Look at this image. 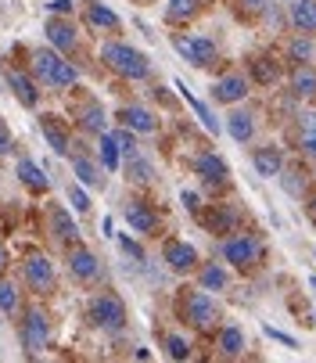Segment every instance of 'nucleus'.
<instances>
[{
	"label": "nucleus",
	"mask_w": 316,
	"mask_h": 363,
	"mask_svg": "<svg viewBox=\"0 0 316 363\" xmlns=\"http://www.w3.org/2000/svg\"><path fill=\"white\" fill-rule=\"evenodd\" d=\"M101 62L108 65L112 72H119L123 79H147L151 76V62L140 55L137 47L119 43V40H108L101 47Z\"/></svg>",
	"instance_id": "1"
},
{
	"label": "nucleus",
	"mask_w": 316,
	"mask_h": 363,
	"mask_svg": "<svg viewBox=\"0 0 316 363\" xmlns=\"http://www.w3.org/2000/svg\"><path fill=\"white\" fill-rule=\"evenodd\" d=\"M90 320L101 331H123L126 328V302L115 291H101L90 298Z\"/></svg>",
	"instance_id": "2"
},
{
	"label": "nucleus",
	"mask_w": 316,
	"mask_h": 363,
	"mask_svg": "<svg viewBox=\"0 0 316 363\" xmlns=\"http://www.w3.org/2000/svg\"><path fill=\"white\" fill-rule=\"evenodd\" d=\"M184 320L191 328H198V331H208V328H216L223 320V309H220L216 298H208L205 291H191L184 298Z\"/></svg>",
	"instance_id": "3"
},
{
	"label": "nucleus",
	"mask_w": 316,
	"mask_h": 363,
	"mask_svg": "<svg viewBox=\"0 0 316 363\" xmlns=\"http://www.w3.org/2000/svg\"><path fill=\"white\" fill-rule=\"evenodd\" d=\"M223 259L237 270H252L262 259V241L255 234H234V238L223 241Z\"/></svg>",
	"instance_id": "4"
},
{
	"label": "nucleus",
	"mask_w": 316,
	"mask_h": 363,
	"mask_svg": "<svg viewBox=\"0 0 316 363\" xmlns=\"http://www.w3.org/2000/svg\"><path fill=\"white\" fill-rule=\"evenodd\" d=\"M173 47H176V55H180L184 62H191L194 69L213 65L216 55H220L216 40H208V36H173Z\"/></svg>",
	"instance_id": "5"
},
{
	"label": "nucleus",
	"mask_w": 316,
	"mask_h": 363,
	"mask_svg": "<svg viewBox=\"0 0 316 363\" xmlns=\"http://www.w3.org/2000/svg\"><path fill=\"white\" fill-rule=\"evenodd\" d=\"M22 349L29 356H40L47 349V338H50V324H47V313L43 309H29L26 320H22Z\"/></svg>",
	"instance_id": "6"
},
{
	"label": "nucleus",
	"mask_w": 316,
	"mask_h": 363,
	"mask_svg": "<svg viewBox=\"0 0 316 363\" xmlns=\"http://www.w3.org/2000/svg\"><path fill=\"white\" fill-rule=\"evenodd\" d=\"M191 169H194V177H201V184H208V187L227 184V177H230V166L220 159L216 151H198L194 162H191Z\"/></svg>",
	"instance_id": "7"
},
{
	"label": "nucleus",
	"mask_w": 316,
	"mask_h": 363,
	"mask_svg": "<svg viewBox=\"0 0 316 363\" xmlns=\"http://www.w3.org/2000/svg\"><path fill=\"white\" fill-rule=\"evenodd\" d=\"M26 284L33 288V291H50L55 288V263H50L47 255H29L26 259Z\"/></svg>",
	"instance_id": "8"
},
{
	"label": "nucleus",
	"mask_w": 316,
	"mask_h": 363,
	"mask_svg": "<svg viewBox=\"0 0 316 363\" xmlns=\"http://www.w3.org/2000/svg\"><path fill=\"white\" fill-rule=\"evenodd\" d=\"M162 259H166V267L173 270V274H191L194 267H198V252H194V245H187V241H166V248H162Z\"/></svg>",
	"instance_id": "9"
},
{
	"label": "nucleus",
	"mask_w": 316,
	"mask_h": 363,
	"mask_svg": "<svg viewBox=\"0 0 316 363\" xmlns=\"http://www.w3.org/2000/svg\"><path fill=\"white\" fill-rule=\"evenodd\" d=\"M69 274H72L76 281H97V277H101L97 255H94L90 248H83V245L72 241V248H69Z\"/></svg>",
	"instance_id": "10"
},
{
	"label": "nucleus",
	"mask_w": 316,
	"mask_h": 363,
	"mask_svg": "<svg viewBox=\"0 0 316 363\" xmlns=\"http://www.w3.org/2000/svg\"><path fill=\"white\" fill-rule=\"evenodd\" d=\"M208 230H213L216 238H227V234H237V227H241V213H237V205H213V213H208L205 220H201Z\"/></svg>",
	"instance_id": "11"
},
{
	"label": "nucleus",
	"mask_w": 316,
	"mask_h": 363,
	"mask_svg": "<svg viewBox=\"0 0 316 363\" xmlns=\"http://www.w3.org/2000/svg\"><path fill=\"white\" fill-rule=\"evenodd\" d=\"M244 97H248V79L241 72H227L223 79L213 83V101H220V105H241Z\"/></svg>",
	"instance_id": "12"
},
{
	"label": "nucleus",
	"mask_w": 316,
	"mask_h": 363,
	"mask_svg": "<svg viewBox=\"0 0 316 363\" xmlns=\"http://www.w3.org/2000/svg\"><path fill=\"white\" fill-rule=\"evenodd\" d=\"M252 166H255V173H259V177L273 180V177H281V169H284V151H281V147H273V144H266V147H255V155H252Z\"/></svg>",
	"instance_id": "13"
},
{
	"label": "nucleus",
	"mask_w": 316,
	"mask_h": 363,
	"mask_svg": "<svg viewBox=\"0 0 316 363\" xmlns=\"http://www.w3.org/2000/svg\"><path fill=\"white\" fill-rule=\"evenodd\" d=\"M47 220H50V234H55L58 241H69L72 245L79 238V227H76V220H72V213L65 209V205H50Z\"/></svg>",
	"instance_id": "14"
},
{
	"label": "nucleus",
	"mask_w": 316,
	"mask_h": 363,
	"mask_svg": "<svg viewBox=\"0 0 316 363\" xmlns=\"http://www.w3.org/2000/svg\"><path fill=\"white\" fill-rule=\"evenodd\" d=\"M40 133L47 137L50 147H55V155H69L72 137H69V130H65V123H62L58 116H43V119H40Z\"/></svg>",
	"instance_id": "15"
},
{
	"label": "nucleus",
	"mask_w": 316,
	"mask_h": 363,
	"mask_svg": "<svg viewBox=\"0 0 316 363\" xmlns=\"http://www.w3.org/2000/svg\"><path fill=\"white\" fill-rule=\"evenodd\" d=\"M126 223L137 234H154L158 230V216H154V209H151L147 201H130L126 205Z\"/></svg>",
	"instance_id": "16"
},
{
	"label": "nucleus",
	"mask_w": 316,
	"mask_h": 363,
	"mask_svg": "<svg viewBox=\"0 0 316 363\" xmlns=\"http://www.w3.org/2000/svg\"><path fill=\"white\" fill-rule=\"evenodd\" d=\"M288 22L298 33H316V0H291L288 4Z\"/></svg>",
	"instance_id": "17"
},
{
	"label": "nucleus",
	"mask_w": 316,
	"mask_h": 363,
	"mask_svg": "<svg viewBox=\"0 0 316 363\" xmlns=\"http://www.w3.org/2000/svg\"><path fill=\"white\" fill-rule=\"evenodd\" d=\"M86 22L94 29H104V33H119L123 29V18L112 8H104L101 0H90V4H86Z\"/></svg>",
	"instance_id": "18"
},
{
	"label": "nucleus",
	"mask_w": 316,
	"mask_h": 363,
	"mask_svg": "<svg viewBox=\"0 0 316 363\" xmlns=\"http://www.w3.org/2000/svg\"><path fill=\"white\" fill-rule=\"evenodd\" d=\"M8 86L15 90V97L22 101L26 108H36V101H40V94H36V79H29L22 69H8Z\"/></svg>",
	"instance_id": "19"
},
{
	"label": "nucleus",
	"mask_w": 316,
	"mask_h": 363,
	"mask_svg": "<svg viewBox=\"0 0 316 363\" xmlns=\"http://www.w3.org/2000/svg\"><path fill=\"white\" fill-rule=\"evenodd\" d=\"M76 116H79V126H83L86 133H97V137H101L104 130H108V119H104V108L97 105L94 97H86V101H83Z\"/></svg>",
	"instance_id": "20"
},
{
	"label": "nucleus",
	"mask_w": 316,
	"mask_h": 363,
	"mask_svg": "<svg viewBox=\"0 0 316 363\" xmlns=\"http://www.w3.org/2000/svg\"><path fill=\"white\" fill-rule=\"evenodd\" d=\"M119 119H123V126H130L133 133H154V130H158V119H154L147 108H140V105H126V108L119 112Z\"/></svg>",
	"instance_id": "21"
},
{
	"label": "nucleus",
	"mask_w": 316,
	"mask_h": 363,
	"mask_svg": "<svg viewBox=\"0 0 316 363\" xmlns=\"http://www.w3.org/2000/svg\"><path fill=\"white\" fill-rule=\"evenodd\" d=\"M227 133H230L237 144H248V140L255 137V116H252V112L234 108V112L227 116Z\"/></svg>",
	"instance_id": "22"
},
{
	"label": "nucleus",
	"mask_w": 316,
	"mask_h": 363,
	"mask_svg": "<svg viewBox=\"0 0 316 363\" xmlns=\"http://www.w3.org/2000/svg\"><path fill=\"white\" fill-rule=\"evenodd\" d=\"M291 94L302 97V101H312L316 97V69L309 62H302L295 72H291Z\"/></svg>",
	"instance_id": "23"
},
{
	"label": "nucleus",
	"mask_w": 316,
	"mask_h": 363,
	"mask_svg": "<svg viewBox=\"0 0 316 363\" xmlns=\"http://www.w3.org/2000/svg\"><path fill=\"white\" fill-rule=\"evenodd\" d=\"M47 40H50V47H58V50H72L76 47V26L65 22V18H50L47 22Z\"/></svg>",
	"instance_id": "24"
},
{
	"label": "nucleus",
	"mask_w": 316,
	"mask_h": 363,
	"mask_svg": "<svg viewBox=\"0 0 316 363\" xmlns=\"http://www.w3.org/2000/svg\"><path fill=\"white\" fill-rule=\"evenodd\" d=\"M15 173H18V180H22L29 191H47V187H50V177H47V173H43V169H40L33 159H22Z\"/></svg>",
	"instance_id": "25"
},
{
	"label": "nucleus",
	"mask_w": 316,
	"mask_h": 363,
	"mask_svg": "<svg viewBox=\"0 0 316 363\" xmlns=\"http://www.w3.org/2000/svg\"><path fill=\"white\" fill-rule=\"evenodd\" d=\"M220 352H223L227 359L244 356V331H241L237 324H227V328L220 331Z\"/></svg>",
	"instance_id": "26"
},
{
	"label": "nucleus",
	"mask_w": 316,
	"mask_h": 363,
	"mask_svg": "<svg viewBox=\"0 0 316 363\" xmlns=\"http://www.w3.org/2000/svg\"><path fill=\"white\" fill-rule=\"evenodd\" d=\"M72 177L83 184V187H104V177H101V169L86 159V155H76L72 159Z\"/></svg>",
	"instance_id": "27"
},
{
	"label": "nucleus",
	"mask_w": 316,
	"mask_h": 363,
	"mask_svg": "<svg viewBox=\"0 0 316 363\" xmlns=\"http://www.w3.org/2000/svg\"><path fill=\"white\" fill-rule=\"evenodd\" d=\"M176 90H180V97L187 101V105L194 108V116H198V119L205 123V130H213V133H220V123H216V116H213V112H208V105H205V101H198V97H194V94H191V90H187V86L180 83V79H176Z\"/></svg>",
	"instance_id": "28"
},
{
	"label": "nucleus",
	"mask_w": 316,
	"mask_h": 363,
	"mask_svg": "<svg viewBox=\"0 0 316 363\" xmlns=\"http://www.w3.org/2000/svg\"><path fill=\"white\" fill-rule=\"evenodd\" d=\"M126 180L137 184V187H147L154 180V166L147 159H140V155H130V162H126Z\"/></svg>",
	"instance_id": "29"
},
{
	"label": "nucleus",
	"mask_w": 316,
	"mask_h": 363,
	"mask_svg": "<svg viewBox=\"0 0 316 363\" xmlns=\"http://www.w3.org/2000/svg\"><path fill=\"white\" fill-rule=\"evenodd\" d=\"M76 79H79V69L72 62L58 58L55 62V72H50V86H55V90H69V86H76Z\"/></svg>",
	"instance_id": "30"
},
{
	"label": "nucleus",
	"mask_w": 316,
	"mask_h": 363,
	"mask_svg": "<svg viewBox=\"0 0 316 363\" xmlns=\"http://www.w3.org/2000/svg\"><path fill=\"white\" fill-rule=\"evenodd\" d=\"M288 55H291V62H312L316 58V43H312V36L309 33H298L291 43H288Z\"/></svg>",
	"instance_id": "31"
},
{
	"label": "nucleus",
	"mask_w": 316,
	"mask_h": 363,
	"mask_svg": "<svg viewBox=\"0 0 316 363\" xmlns=\"http://www.w3.org/2000/svg\"><path fill=\"white\" fill-rule=\"evenodd\" d=\"M252 76H255L262 86H273V83L281 79V69H277L273 58H252Z\"/></svg>",
	"instance_id": "32"
},
{
	"label": "nucleus",
	"mask_w": 316,
	"mask_h": 363,
	"mask_svg": "<svg viewBox=\"0 0 316 363\" xmlns=\"http://www.w3.org/2000/svg\"><path fill=\"white\" fill-rule=\"evenodd\" d=\"M101 162H104V169H108V173H115L119 169V144H115V137L108 133V130H104L101 133Z\"/></svg>",
	"instance_id": "33"
},
{
	"label": "nucleus",
	"mask_w": 316,
	"mask_h": 363,
	"mask_svg": "<svg viewBox=\"0 0 316 363\" xmlns=\"http://www.w3.org/2000/svg\"><path fill=\"white\" fill-rule=\"evenodd\" d=\"M227 284H230V277H227V270H223V267L208 263V267L201 270V288H205V291H223Z\"/></svg>",
	"instance_id": "34"
},
{
	"label": "nucleus",
	"mask_w": 316,
	"mask_h": 363,
	"mask_svg": "<svg viewBox=\"0 0 316 363\" xmlns=\"http://www.w3.org/2000/svg\"><path fill=\"white\" fill-rule=\"evenodd\" d=\"M277 180H281V187H284L291 198H302V194H305V173H302V169H281Z\"/></svg>",
	"instance_id": "35"
},
{
	"label": "nucleus",
	"mask_w": 316,
	"mask_h": 363,
	"mask_svg": "<svg viewBox=\"0 0 316 363\" xmlns=\"http://www.w3.org/2000/svg\"><path fill=\"white\" fill-rule=\"evenodd\" d=\"M201 0H169V8H166V18L169 22H187L194 11H198Z\"/></svg>",
	"instance_id": "36"
},
{
	"label": "nucleus",
	"mask_w": 316,
	"mask_h": 363,
	"mask_svg": "<svg viewBox=\"0 0 316 363\" xmlns=\"http://www.w3.org/2000/svg\"><path fill=\"white\" fill-rule=\"evenodd\" d=\"M18 309V291H15V284H8V281H0V313H15Z\"/></svg>",
	"instance_id": "37"
},
{
	"label": "nucleus",
	"mask_w": 316,
	"mask_h": 363,
	"mask_svg": "<svg viewBox=\"0 0 316 363\" xmlns=\"http://www.w3.org/2000/svg\"><path fill=\"white\" fill-rule=\"evenodd\" d=\"M302 151L316 159V116H305L302 123Z\"/></svg>",
	"instance_id": "38"
},
{
	"label": "nucleus",
	"mask_w": 316,
	"mask_h": 363,
	"mask_svg": "<svg viewBox=\"0 0 316 363\" xmlns=\"http://www.w3.org/2000/svg\"><path fill=\"white\" fill-rule=\"evenodd\" d=\"M112 137H115V144H119V155H126V159H130V155H137V137H133V130H130V126L115 130Z\"/></svg>",
	"instance_id": "39"
},
{
	"label": "nucleus",
	"mask_w": 316,
	"mask_h": 363,
	"mask_svg": "<svg viewBox=\"0 0 316 363\" xmlns=\"http://www.w3.org/2000/svg\"><path fill=\"white\" fill-rule=\"evenodd\" d=\"M166 352H169L173 359H187V356H191V345H187V338L169 335V338H166Z\"/></svg>",
	"instance_id": "40"
},
{
	"label": "nucleus",
	"mask_w": 316,
	"mask_h": 363,
	"mask_svg": "<svg viewBox=\"0 0 316 363\" xmlns=\"http://www.w3.org/2000/svg\"><path fill=\"white\" fill-rule=\"evenodd\" d=\"M69 201H72V209H76V213H90V198H86V191H83L79 184L69 187Z\"/></svg>",
	"instance_id": "41"
},
{
	"label": "nucleus",
	"mask_w": 316,
	"mask_h": 363,
	"mask_svg": "<svg viewBox=\"0 0 316 363\" xmlns=\"http://www.w3.org/2000/svg\"><path fill=\"white\" fill-rule=\"evenodd\" d=\"M262 331H266V338H273V342H281V345H288V349H298V342L291 338V335H284V331H277V328H262Z\"/></svg>",
	"instance_id": "42"
},
{
	"label": "nucleus",
	"mask_w": 316,
	"mask_h": 363,
	"mask_svg": "<svg viewBox=\"0 0 316 363\" xmlns=\"http://www.w3.org/2000/svg\"><path fill=\"white\" fill-rule=\"evenodd\" d=\"M180 201H184V209H187V213H198V209H201V205H198V191H184Z\"/></svg>",
	"instance_id": "43"
},
{
	"label": "nucleus",
	"mask_w": 316,
	"mask_h": 363,
	"mask_svg": "<svg viewBox=\"0 0 316 363\" xmlns=\"http://www.w3.org/2000/svg\"><path fill=\"white\" fill-rule=\"evenodd\" d=\"M76 8V0H50V11H55V15H69Z\"/></svg>",
	"instance_id": "44"
},
{
	"label": "nucleus",
	"mask_w": 316,
	"mask_h": 363,
	"mask_svg": "<svg viewBox=\"0 0 316 363\" xmlns=\"http://www.w3.org/2000/svg\"><path fill=\"white\" fill-rule=\"evenodd\" d=\"M123 252H126V255H133L137 263H144V252H140V245H133L130 238H123Z\"/></svg>",
	"instance_id": "45"
},
{
	"label": "nucleus",
	"mask_w": 316,
	"mask_h": 363,
	"mask_svg": "<svg viewBox=\"0 0 316 363\" xmlns=\"http://www.w3.org/2000/svg\"><path fill=\"white\" fill-rule=\"evenodd\" d=\"M0 151H11V133H8L4 123H0Z\"/></svg>",
	"instance_id": "46"
},
{
	"label": "nucleus",
	"mask_w": 316,
	"mask_h": 363,
	"mask_svg": "<svg viewBox=\"0 0 316 363\" xmlns=\"http://www.w3.org/2000/svg\"><path fill=\"white\" fill-rule=\"evenodd\" d=\"M241 4H244L248 11H262V8H266V0H241Z\"/></svg>",
	"instance_id": "47"
},
{
	"label": "nucleus",
	"mask_w": 316,
	"mask_h": 363,
	"mask_svg": "<svg viewBox=\"0 0 316 363\" xmlns=\"http://www.w3.org/2000/svg\"><path fill=\"white\" fill-rule=\"evenodd\" d=\"M4 270H8V248L0 245V274H4Z\"/></svg>",
	"instance_id": "48"
},
{
	"label": "nucleus",
	"mask_w": 316,
	"mask_h": 363,
	"mask_svg": "<svg viewBox=\"0 0 316 363\" xmlns=\"http://www.w3.org/2000/svg\"><path fill=\"white\" fill-rule=\"evenodd\" d=\"M305 209H309V216L316 220V194H309V205H305Z\"/></svg>",
	"instance_id": "49"
}]
</instances>
